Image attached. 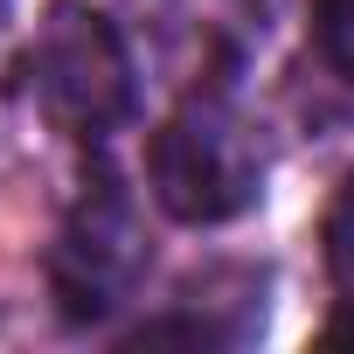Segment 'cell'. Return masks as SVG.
Segmentation results:
<instances>
[{
	"mask_svg": "<svg viewBox=\"0 0 354 354\" xmlns=\"http://www.w3.org/2000/svg\"><path fill=\"white\" fill-rule=\"evenodd\" d=\"M146 181H153V202L174 223H195V230L236 223L264 195V139L230 97L202 91L153 132Z\"/></svg>",
	"mask_w": 354,
	"mask_h": 354,
	"instance_id": "1",
	"label": "cell"
},
{
	"mask_svg": "<svg viewBox=\"0 0 354 354\" xmlns=\"http://www.w3.org/2000/svg\"><path fill=\"white\" fill-rule=\"evenodd\" d=\"M28 91L42 118L70 139H111L139 111L132 49L91 0H56L28 42Z\"/></svg>",
	"mask_w": 354,
	"mask_h": 354,
	"instance_id": "2",
	"label": "cell"
},
{
	"mask_svg": "<svg viewBox=\"0 0 354 354\" xmlns=\"http://www.w3.org/2000/svg\"><path fill=\"white\" fill-rule=\"evenodd\" d=\"M146 264H153V250H146V223H139L132 195H125L118 181L84 188V202L63 216L56 250H49V292H56V313L77 319V326L111 319V313L139 292Z\"/></svg>",
	"mask_w": 354,
	"mask_h": 354,
	"instance_id": "3",
	"label": "cell"
},
{
	"mask_svg": "<svg viewBox=\"0 0 354 354\" xmlns=\"http://www.w3.org/2000/svg\"><path fill=\"white\" fill-rule=\"evenodd\" d=\"M313 49L333 77L354 84V0H313Z\"/></svg>",
	"mask_w": 354,
	"mask_h": 354,
	"instance_id": "4",
	"label": "cell"
},
{
	"mask_svg": "<svg viewBox=\"0 0 354 354\" xmlns=\"http://www.w3.org/2000/svg\"><path fill=\"white\" fill-rule=\"evenodd\" d=\"M326 257H333V278L354 292V174L340 181V195L326 209Z\"/></svg>",
	"mask_w": 354,
	"mask_h": 354,
	"instance_id": "5",
	"label": "cell"
},
{
	"mask_svg": "<svg viewBox=\"0 0 354 354\" xmlns=\"http://www.w3.org/2000/svg\"><path fill=\"white\" fill-rule=\"evenodd\" d=\"M326 333H333V340H354V313H340V319H333Z\"/></svg>",
	"mask_w": 354,
	"mask_h": 354,
	"instance_id": "6",
	"label": "cell"
}]
</instances>
